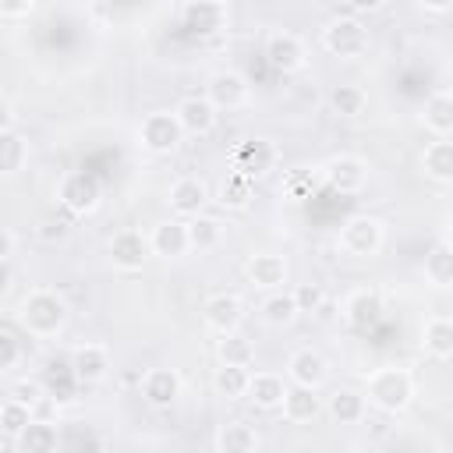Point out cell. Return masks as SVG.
<instances>
[{"label":"cell","instance_id":"11","mask_svg":"<svg viewBox=\"0 0 453 453\" xmlns=\"http://www.w3.org/2000/svg\"><path fill=\"white\" fill-rule=\"evenodd\" d=\"M262 57L280 74H297L308 64V50H304L301 35H294V32H269L265 46H262Z\"/></svg>","mask_w":453,"mask_h":453},{"label":"cell","instance_id":"40","mask_svg":"<svg viewBox=\"0 0 453 453\" xmlns=\"http://www.w3.org/2000/svg\"><path fill=\"white\" fill-rule=\"evenodd\" d=\"M311 191H315V173L311 170H294V173L283 177V198L287 202H304V198H311Z\"/></svg>","mask_w":453,"mask_h":453},{"label":"cell","instance_id":"12","mask_svg":"<svg viewBox=\"0 0 453 453\" xmlns=\"http://www.w3.org/2000/svg\"><path fill=\"white\" fill-rule=\"evenodd\" d=\"M67 368H71L74 382L96 386V382H103L110 375V347L106 343H92V340L74 343L71 357H67Z\"/></svg>","mask_w":453,"mask_h":453},{"label":"cell","instance_id":"32","mask_svg":"<svg viewBox=\"0 0 453 453\" xmlns=\"http://www.w3.org/2000/svg\"><path fill=\"white\" fill-rule=\"evenodd\" d=\"M28 163V138L11 127V131H0V173L4 177H18Z\"/></svg>","mask_w":453,"mask_h":453},{"label":"cell","instance_id":"15","mask_svg":"<svg viewBox=\"0 0 453 453\" xmlns=\"http://www.w3.org/2000/svg\"><path fill=\"white\" fill-rule=\"evenodd\" d=\"M205 99L216 106V110H241L248 99H251V85L241 71H216L209 74L205 81Z\"/></svg>","mask_w":453,"mask_h":453},{"label":"cell","instance_id":"38","mask_svg":"<svg viewBox=\"0 0 453 453\" xmlns=\"http://www.w3.org/2000/svg\"><path fill=\"white\" fill-rule=\"evenodd\" d=\"M248 382H251V372H248V368L219 365V368L212 372V389H216L223 400H244V396H248Z\"/></svg>","mask_w":453,"mask_h":453},{"label":"cell","instance_id":"10","mask_svg":"<svg viewBox=\"0 0 453 453\" xmlns=\"http://www.w3.org/2000/svg\"><path fill=\"white\" fill-rule=\"evenodd\" d=\"M110 262H113V269H120V273H138L149 258H152V244H149V234H142V230H134V226H124V230H117L113 237H110Z\"/></svg>","mask_w":453,"mask_h":453},{"label":"cell","instance_id":"26","mask_svg":"<svg viewBox=\"0 0 453 453\" xmlns=\"http://www.w3.org/2000/svg\"><path fill=\"white\" fill-rule=\"evenodd\" d=\"M421 124L432 138H453V92H432L421 103Z\"/></svg>","mask_w":453,"mask_h":453},{"label":"cell","instance_id":"35","mask_svg":"<svg viewBox=\"0 0 453 453\" xmlns=\"http://www.w3.org/2000/svg\"><path fill=\"white\" fill-rule=\"evenodd\" d=\"M188 237H191V251H212L223 244L226 226L216 216H195V219H188Z\"/></svg>","mask_w":453,"mask_h":453},{"label":"cell","instance_id":"9","mask_svg":"<svg viewBox=\"0 0 453 453\" xmlns=\"http://www.w3.org/2000/svg\"><path fill=\"white\" fill-rule=\"evenodd\" d=\"M209 198H212V191H209V184L202 180V177H177L173 184H170V191H166V205H170V212L177 216V219H195V216H205V205H209Z\"/></svg>","mask_w":453,"mask_h":453},{"label":"cell","instance_id":"48","mask_svg":"<svg viewBox=\"0 0 453 453\" xmlns=\"http://www.w3.org/2000/svg\"><path fill=\"white\" fill-rule=\"evenodd\" d=\"M428 453H442V449H428Z\"/></svg>","mask_w":453,"mask_h":453},{"label":"cell","instance_id":"33","mask_svg":"<svg viewBox=\"0 0 453 453\" xmlns=\"http://www.w3.org/2000/svg\"><path fill=\"white\" fill-rule=\"evenodd\" d=\"M216 357H219V365L251 368V361H255V343H251V336H244L241 329H237V333H226V336L216 340Z\"/></svg>","mask_w":453,"mask_h":453},{"label":"cell","instance_id":"6","mask_svg":"<svg viewBox=\"0 0 453 453\" xmlns=\"http://www.w3.org/2000/svg\"><path fill=\"white\" fill-rule=\"evenodd\" d=\"M57 202H60L67 212H74V216H88V212H96L99 202H103V184H99V177L88 173V170H67V173L57 180Z\"/></svg>","mask_w":453,"mask_h":453},{"label":"cell","instance_id":"2","mask_svg":"<svg viewBox=\"0 0 453 453\" xmlns=\"http://www.w3.org/2000/svg\"><path fill=\"white\" fill-rule=\"evenodd\" d=\"M414 372L400 365H379L365 375V400L382 414H403L414 400Z\"/></svg>","mask_w":453,"mask_h":453},{"label":"cell","instance_id":"34","mask_svg":"<svg viewBox=\"0 0 453 453\" xmlns=\"http://www.w3.org/2000/svg\"><path fill=\"white\" fill-rule=\"evenodd\" d=\"M251 198H255V180H248V177H241V173H226V177L219 180L216 202H219L223 209L241 212V209L251 205Z\"/></svg>","mask_w":453,"mask_h":453},{"label":"cell","instance_id":"27","mask_svg":"<svg viewBox=\"0 0 453 453\" xmlns=\"http://www.w3.org/2000/svg\"><path fill=\"white\" fill-rule=\"evenodd\" d=\"M421 173L435 184H449L453 180V138H432L421 149Z\"/></svg>","mask_w":453,"mask_h":453},{"label":"cell","instance_id":"30","mask_svg":"<svg viewBox=\"0 0 453 453\" xmlns=\"http://www.w3.org/2000/svg\"><path fill=\"white\" fill-rule=\"evenodd\" d=\"M421 350L435 361H453V319H428L421 329Z\"/></svg>","mask_w":453,"mask_h":453},{"label":"cell","instance_id":"45","mask_svg":"<svg viewBox=\"0 0 453 453\" xmlns=\"http://www.w3.org/2000/svg\"><path fill=\"white\" fill-rule=\"evenodd\" d=\"M418 11H421V14H435V18H442V14H453V0H442V4L421 0V4H418Z\"/></svg>","mask_w":453,"mask_h":453},{"label":"cell","instance_id":"7","mask_svg":"<svg viewBox=\"0 0 453 453\" xmlns=\"http://www.w3.org/2000/svg\"><path fill=\"white\" fill-rule=\"evenodd\" d=\"M276 163H280V149L269 138H244L230 152V173H241L248 180L269 177L276 170Z\"/></svg>","mask_w":453,"mask_h":453},{"label":"cell","instance_id":"47","mask_svg":"<svg viewBox=\"0 0 453 453\" xmlns=\"http://www.w3.org/2000/svg\"><path fill=\"white\" fill-rule=\"evenodd\" d=\"M442 241L453 248V216H449V219H446V226H442Z\"/></svg>","mask_w":453,"mask_h":453},{"label":"cell","instance_id":"36","mask_svg":"<svg viewBox=\"0 0 453 453\" xmlns=\"http://www.w3.org/2000/svg\"><path fill=\"white\" fill-rule=\"evenodd\" d=\"M262 322L265 326H273V329H287L301 311H297V304H294V297H290V290H276V294H265V301H262Z\"/></svg>","mask_w":453,"mask_h":453},{"label":"cell","instance_id":"25","mask_svg":"<svg viewBox=\"0 0 453 453\" xmlns=\"http://www.w3.org/2000/svg\"><path fill=\"white\" fill-rule=\"evenodd\" d=\"M212 446H216V453H258V432L248 421L230 418L216 428Z\"/></svg>","mask_w":453,"mask_h":453},{"label":"cell","instance_id":"21","mask_svg":"<svg viewBox=\"0 0 453 453\" xmlns=\"http://www.w3.org/2000/svg\"><path fill=\"white\" fill-rule=\"evenodd\" d=\"M287 389L290 382L280 375V372H251V382H248V403L255 411H280L283 400H287Z\"/></svg>","mask_w":453,"mask_h":453},{"label":"cell","instance_id":"13","mask_svg":"<svg viewBox=\"0 0 453 453\" xmlns=\"http://www.w3.org/2000/svg\"><path fill=\"white\" fill-rule=\"evenodd\" d=\"M177 14L191 35H216L230 21V7L223 0H188V4H180Z\"/></svg>","mask_w":453,"mask_h":453},{"label":"cell","instance_id":"19","mask_svg":"<svg viewBox=\"0 0 453 453\" xmlns=\"http://www.w3.org/2000/svg\"><path fill=\"white\" fill-rule=\"evenodd\" d=\"M173 117H177V124L184 127V134L202 138V134L216 131L219 110H216V106L205 99V92H202V96H184V99L173 106Z\"/></svg>","mask_w":453,"mask_h":453},{"label":"cell","instance_id":"14","mask_svg":"<svg viewBox=\"0 0 453 453\" xmlns=\"http://www.w3.org/2000/svg\"><path fill=\"white\" fill-rule=\"evenodd\" d=\"M202 322L216 333V336H226V333H237L244 326V301L237 294H209L205 304H202Z\"/></svg>","mask_w":453,"mask_h":453},{"label":"cell","instance_id":"42","mask_svg":"<svg viewBox=\"0 0 453 453\" xmlns=\"http://www.w3.org/2000/svg\"><path fill=\"white\" fill-rule=\"evenodd\" d=\"M21 361V343L14 340L11 329H0V375H11Z\"/></svg>","mask_w":453,"mask_h":453},{"label":"cell","instance_id":"28","mask_svg":"<svg viewBox=\"0 0 453 453\" xmlns=\"http://www.w3.org/2000/svg\"><path fill=\"white\" fill-rule=\"evenodd\" d=\"M421 273H425V283L435 287V290H449L453 287V248L442 237L425 251Z\"/></svg>","mask_w":453,"mask_h":453},{"label":"cell","instance_id":"17","mask_svg":"<svg viewBox=\"0 0 453 453\" xmlns=\"http://www.w3.org/2000/svg\"><path fill=\"white\" fill-rule=\"evenodd\" d=\"M329 379V361L315 347H297L287 357V382L304 386V389H322Z\"/></svg>","mask_w":453,"mask_h":453},{"label":"cell","instance_id":"24","mask_svg":"<svg viewBox=\"0 0 453 453\" xmlns=\"http://www.w3.org/2000/svg\"><path fill=\"white\" fill-rule=\"evenodd\" d=\"M283 418L290 425H311L319 414H326V400L319 396V389H304V386H290L287 400H283Z\"/></svg>","mask_w":453,"mask_h":453},{"label":"cell","instance_id":"43","mask_svg":"<svg viewBox=\"0 0 453 453\" xmlns=\"http://www.w3.org/2000/svg\"><path fill=\"white\" fill-rule=\"evenodd\" d=\"M32 11H35V4H32V0H7V4H0V18H4V21L28 18Z\"/></svg>","mask_w":453,"mask_h":453},{"label":"cell","instance_id":"16","mask_svg":"<svg viewBox=\"0 0 453 453\" xmlns=\"http://www.w3.org/2000/svg\"><path fill=\"white\" fill-rule=\"evenodd\" d=\"M287 273H290V269H287V258L276 255V251H255V255H248V262H244L248 283H251L255 290H265V294L283 290Z\"/></svg>","mask_w":453,"mask_h":453},{"label":"cell","instance_id":"20","mask_svg":"<svg viewBox=\"0 0 453 453\" xmlns=\"http://www.w3.org/2000/svg\"><path fill=\"white\" fill-rule=\"evenodd\" d=\"M142 400H145L149 407H156V411L173 407V403L180 400V375H177L173 368H166V365L149 368V372L142 375Z\"/></svg>","mask_w":453,"mask_h":453},{"label":"cell","instance_id":"4","mask_svg":"<svg viewBox=\"0 0 453 453\" xmlns=\"http://www.w3.org/2000/svg\"><path fill=\"white\" fill-rule=\"evenodd\" d=\"M336 244H340V251L350 255V258H372V255H379L382 244H386V226H382V219H375V216H368V212H357V216H350V219L340 223Z\"/></svg>","mask_w":453,"mask_h":453},{"label":"cell","instance_id":"31","mask_svg":"<svg viewBox=\"0 0 453 453\" xmlns=\"http://www.w3.org/2000/svg\"><path fill=\"white\" fill-rule=\"evenodd\" d=\"M14 446H18V453H57V446H60V428H57V421L35 418V421L21 432V439H18Z\"/></svg>","mask_w":453,"mask_h":453},{"label":"cell","instance_id":"8","mask_svg":"<svg viewBox=\"0 0 453 453\" xmlns=\"http://www.w3.org/2000/svg\"><path fill=\"white\" fill-rule=\"evenodd\" d=\"M322 180L326 188H333L336 195H357L368 184V163L354 152H340L333 159H326L322 166Z\"/></svg>","mask_w":453,"mask_h":453},{"label":"cell","instance_id":"23","mask_svg":"<svg viewBox=\"0 0 453 453\" xmlns=\"http://www.w3.org/2000/svg\"><path fill=\"white\" fill-rule=\"evenodd\" d=\"M326 414L333 418V425H361V421H365V414H368L365 389L336 386V389L326 396Z\"/></svg>","mask_w":453,"mask_h":453},{"label":"cell","instance_id":"39","mask_svg":"<svg viewBox=\"0 0 453 453\" xmlns=\"http://www.w3.org/2000/svg\"><path fill=\"white\" fill-rule=\"evenodd\" d=\"M290 297H294V304H297L301 315H315V311L326 308V290H322V283H297V287L290 290Z\"/></svg>","mask_w":453,"mask_h":453},{"label":"cell","instance_id":"46","mask_svg":"<svg viewBox=\"0 0 453 453\" xmlns=\"http://www.w3.org/2000/svg\"><path fill=\"white\" fill-rule=\"evenodd\" d=\"M14 287V265L11 262H0V297H7Z\"/></svg>","mask_w":453,"mask_h":453},{"label":"cell","instance_id":"18","mask_svg":"<svg viewBox=\"0 0 453 453\" xmlns=\"http://www.w3.org/2000/svg\"><path fill=\"white\" fill-rule=\"evenodd\" d=\"M149 244H152V255H156V258H166V262L184 258V255L191 251L188 223H184V219H177V216H170V219L156 223V226L149 230Z\"/></svg>","mask_w":453,"mask_h":453},{"label":"cell","instance_id":"1","mask_svg":"<svg viewBox=\"0 0 453 453\" xmlns=\"http://www.w3.org/2000/svg\"><path fill=\"white\" fill-rule=\"evenodd\" d=\"M14 319L32 340H53L67 326V301L50 287H35L21 297Z\"/></svg>","mask_w":453,"mask_h":453},{"label":"cell","instance_id":"22","mask_svg":"<svg viewBox=\"0 0 453 453\" xmlns=\"http://www.w3.org/2000/svg\"><path fill=\"white\" fill-rule=\"evenodd\" d=\"M343 319L354 326V329H372L379 326L382 319V294L372 290V287H357L343 297Z\"/></svg>","mask_w":453,"mask_h":453},{"label":"cell","instance_id":"44","mask_svg":"<svg viewBox=\"0 0 453 453\" xmlns=\"http://www.w3.org/2000/svg\"><path fill=\"white\" fill-rule=\"evenodd\" d=\"M14 251H18V234H14V226H4L0 230V262H14Z\"/></svg>","mask_w":453,"mask_h":453},{"label":"cell","instance_id":"5","mask_svg":"<svg viewBox=\"0 0 453 453\" xmlns=\"http://www.w3.org/2000/svg\"><path fill=\"white\" fill-rule=\"evenodd\" d=\"M138 145L149 152V156H170L180 149L184 142V127L177 124L173 110H152L138 120Z\"/></svg>","mask_w":453,"mask_h":453},{"label":"cell","instance_id":"41","mask_svg":"<svg viewBox=\"0 0 453 453\" xmlns=\"http://www.w3.org/2000/svg\"><path fill=\"white\" fill-rule=\"evenodd\" d=\"M7 396H11V400H21V403H28V407L35 411V407L46 400V386H42L39 379H28V375H25V379H14V382H11Z\"/></svg>","mask_w":453,"mask_h":453},{"label":"cell","instance_id":"3","mask_svg":"<svg viewBox=\"0 0 453 453\" xmlns=\"http://www.w3.org/2000/svg\"><path fill=\"white\" fill-rule=\"evenodd\" d=\"M322 50L336 60H357L365 50H368V25L357 18V14H333L326 25H322Z\"/></svg>","mask_w":453,"mask_h":453},{"label":"cell","instance_id":"37","mask_svg":"<svg viewBox=\"0 0 453 453\" xmlns=\"http://www.w3.org/2000/svg\"><path fill=\"white\" fill-rule=\"evenodd\" d=\"M32 421H35V411H32L28 403L11 400V396L0 403V432H4V439H7V442H18V439H21V432H25Z\"/></svg>","mask_w":453,"mask_h":453},{"label":"cell","instance_id":"29","mask_svg":"<svg viewBox=\"0 0 453 453\" xmlns=\"http://www.w3.org/2000/svg\"><path fill=\"white\" fill-rule=\"evenodd\" d=\"M329 110L336 117H343V120H357L368 110V92L361 85H354V81H340V85L329 88Z\"/></svg>","mask_w":453,"mask_h":453}]
</instances>
